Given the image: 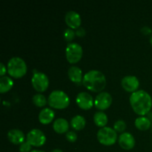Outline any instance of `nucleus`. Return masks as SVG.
Instances as JSON below:
<instances>
[{"instance_id":"nucleus-1","label":"nucleus","mask_w":152,"mask_h":152,"mask_svg":"<svg viewBox=\"0 0 152 152\" xmlns=\"http://www.w3.org/2000/svg\"><path fill=\"white\" fill-rule=\"evenodd\" d=\"M129 101L134 112L140 116L148 114L152 108L151 95L142 89L132 93Z\"/></svg>"},{"instance_id":"nucleus-2","label":"nucleus","mask_w":152,"mask_h":152,"mask_svg":"<svg viewBox=\"0 0 152 152\" xmlns=\"http://www.w3.org/2000/svg\"><path fill=\"white\" fill-rule=\"evenodd\" d=\"M83 84L89 91L102 92L106 86V78L99 70H90L83 76Z\"/></svg>"},{"instance_id":"nucleus-3","label":"nucleus","mask_w":152,"mask_h":152,"mask_svg":"<svg viewBox=\"0 0 152 152\" xmlns=\"http://www.w3.org/2000/svg\"><path fill=\"white\" fill-rule=\"evenodd\" d=\"M48 103L51 108L57 109H63L67 108L70 104V98L64 91H52L48 98Z\"/></svg>"},{"instance_id":"nucleus-4","label":"nucleus","mask_w":152,"mask_h":152,"mask_svg":"<svg viewBox=\"0 0 152 152\" xmlns=\"http://www.w3.org/2000/svg\"><path fill=\"white\" fill-rule=\"evenodd\" d=\"M7 69L8 74L14 78H21L27 72V65L22 58L13 56L9 59Z\"/></svg>"},{"instance_id":"nucleus-5","label":"nucleus","mask_w":152,"mask_h":152,"mask_svg":"<svg viewBox=\"0 0 152 152\" xmlns=\"http://www.w3.org/2000/svg\"><path fill=\"white\" fill-rule=\"evenodd\" d=\"M96 137L101 144L105 145H111L117 140V132L114 128L105 126L100 128L96 133Z\"/></svg>"},{"instance_id":"nucleus-6","label":"nucleus","mask_w":152,"mask_h":152,"mask_svg":"<svg viewBox=\"0 0 152 152\" xmlns=\"http://www.w3.org/2000/svg\"><path fill=\"white\" fill-rule=\"evenodd\" d=\"M83 54V47L77 42H69L65 48V56L70 63H77Z\"/></svg>"},{"instance_id":"nucleus-7","label":"nucleus","mask_w":152,"mask_h":152,"mask_svg":"<svg viewBox=\"0 0 152 152\" xmlns=\"http://www.w3.org/2000/svg\"><path fill=\"white\" fill-rule=\"evenodd\" d=\"M31 83L36 91L39 92H43L48 88L49 86V79L45 73H34L31 78Z\"/></svg>"},{"instance_id":"nucleus-8","label":"nucleus","mask_w":152,"mask_h":152,"mask_svg":"<svg viewBox=\"0 0 152 152\" xmlns=\"http://www.w3.org/2000/svg\"><path fill=\"white\" fill-rule=\"evenodd\" d=\"M26 140L33 146L39 147L45 143L46 136L40 129H33L27 134Z\"/></svg>"},{"instance_id":"nucleus-9","label":"nucleus","mask_w":152,"mask_h":152,"mask_svg":"<svg viewBox=\"0 0 152 152\" xmlns=\"http://www.w3.org/2000/svg\"><path fill=\"white\" fill-rule=\"evenodd\" d=\"M113 101L111 94L107 91H102L98 94L94 99V105L100 111L109 108Z\"/></svg>"},{"instance_id":"nucleus-10","label":"nucleus","mask_w":152,"mask_h":152,"mask_svg":"<svg viewBox=\"0 0 152 152\" xmlns=\"http://www.w3.org/2000/svg\"><path fill=\"white\" fill-rule=\"evenodd\" d=\"M76 102L82 109L88 110L94 105V99L88 92L81 91L77 95Z\"/></svg>"},{"instance_id":"nucleus-11","label":"nucleus","mask_w":152,"mask_h":152,"mask_svg":"<svg viewBox=\"0 0 152 152\" xmlns=\"http://www.w3.org/2000/svg\"><path fill=\"white\" fill-rule=\"evenodd\" d=\"M122 87L129 92H134L137 91L140 86V81L136 76L127 75L123 77L121 80Z\"/></svg>"},{"instance_id":"nucleus-12","label":"nucleus","mask_w":152,"mask_h":152,"mask_svg":"<svg viewBox=\"0 0 152 152\" xmlns=\"http://www.w3.org/2000/svg\"><path fill=\"white\" fill-rule=\"evenodd\" d=\"M65 21L71 29H77L81 25L82 19L80 13L75 10H69L65 15Z\"/></svg>"},{"instance_id":"nucleus-13","label":"nucleus","mask_w":152,"mask_h":152,"mask_svg":"<svg viewBox=\"0 0 152 152\" xmlns=\"http://www.w3.org/2000/svg\"><path fill=\"white\" fill-rule=\"evenodd\" d=\"M118 142L119 145L123 149L130 150L134 147L136 141H135L134 137L132 134L125 132L119 136Z\"/></svg>"},{"instance_id":"nucleus-14","label":"nucleus","mask_w":152,"mask_h":152,"mask_svg":"<svg viewBox=\"0 0 152 152\" xmlns=\"http://www.w3.org/2000/svg\"><path fill=\"white\" fill-rule=\"evenodd\" d=\"M7 138L13 144H22V142H25V135L22 130L18 129H10L7 132Z\"/></svg>"},{"instance_id":"nucleus-15","label":"nucleus","mask_w":152,"mask_h":152,"mask_svg":"<svg viewBox=\"0 0 152 152\" xmlns=\"http://www.w3.org/2000/svg\"><path fill=\"white\" fill-rule=\"evenodd\" d=\"M55 117V112L52 108H44L39 113V120L42 124H48L51 123Z\"/></svg>"},{"instance_id":"nucleus-16","label":"nucleus","mask_w":152,"mask_h":152,"mask_svg":"<svg viewBox=\"0 0 152 152\" xmlns=\"http://www.w3.org/2000/svg\"><path fill=\"white\" fill-rule=\"evenodd\" d=\"M68 77L72 82L75 83H83V71L81 68L76 65H72L68 68Z\"/></svg>"},{"instance_id":"nucleus-17","label":"nucleus","mask_w":152,"mask_h":152,"mask_svg":"<svg viewBox=\"0 0 152 152\" xmlns=\"http://www.w3.org/2000/svg\"><path fill=\"white\" fill-rule=\"evenodd\" d=\"M53 129L56 133L63 134L68 132L69 129V123L68 120L63 117H59L53 121Z\"/></svg>"},{"instance_id":"nucleus-18","label":"nucleus","mask_w":152,"mask_h":152,"mask_svg":"<svg viewBox=\"0 0 152 152\" xmlns=\"http://www.w3.org/2000/svg\"><path fill=\"white\" fill-rule=\"evenodd\" d=\"M71 127L77 131L82 130L83 128L86 126V120L83 116L77 114V115L74 116L71 119V122H70Z\"/></svg>"},{"instance_id":"nucleus-19","label":"nucleus","mask_w":152,"mask_h":152,"mask_svg":"<svg viewBox=\"0 0 152 152\" xmlns=\"http://www.w3.org/2000/svg\"><path fill=\"white\" fill-rule=\"evenodd\" d=\"M134 125L139 130L146 131L151 127V121L145 116H140L137 117L134 121Z\"/></svg>"},{"instance_id":"nucleus-20","label":"nucleus","mask_w":152,"mask_h":152,"mask_svg":"<svg viewBox=\"0 0 152 152\" xmlns=\"http://www.w3.org/2000/svg\"><path fill=\"white\" fill-rule=\"evenodd\" d=\"M94 121L96 126L101 128L105 127L108 123V116L102 111H96L94 114Z\"/></svg>"},{"instance_id":"nucleus-21","label":"nucleus","mask_w":152,"mask_h":152,"mask_svg":"<svg viewBox=\"0 0 152 152\" xmlns=\"http://www.w3.org/2000/svg\"><path fill=\"white\" fill-rule=\"evenodd\" d=\"M13 86V81L10 77L3 76L0 78V92L4 93L8 91Z\"/></svg>"},{"instance_id":"nucleus-22","label":"nucleus","mask_w":152,"mask_h":152,"mask_svg":"<svg viewBox=\"0 0 152 152\" xmlns=\"http://www.w3.org/2000/svg\"><path fill=\"white\" fill-rule=\"evenodd\" d=\"M32 101L34 102V104L35 105H37V107H43L47 104L48 100L46 99L45 96L43 95L42 94H36L33 96L32 97Z\"/></svg>"},{"instance_id":"nucleus-23","label":"nucleus","mask_w":152,"mask_h":152,"mask_svg":"<svg viewBox=\"0 0 152 152\" xmlns=\"http://www.w3.org/2000/svg\"><path fill=\"white\" fill-rule=\"evenodd\" d=\"M114 129L117 132H125L126 129V123L123 120H117L114 123Z\"/></svg>"},{"instance_id":"nucleus-24","label":"nucleus","mask_w":152,"mask_h":152,"mask_svg":"<svg viewBox=\"0 0 152 152\" xmlns=\"http://www.w3.org/2000/svg\"><path fill=\"white\" fill-rule=\"evenodd\" d=\"M63 36H64V39H65L67 42H71L72 41V40L74 39V37H75L76 33L74 30L68 28H66V29L64 31Z\"/></svg>"},{"instance_id":"nucleus-25","label":"nucleus","mask_w":152,"mask_h":152,"mask_svg":"<svg viewBox=\"0 0 152 152\" xmlns=\"http://www.w3.org/2000/svg\"><path fill=\"white\" fill-rule=\"evenodd\" d=\"M31 146L32 145L26 140L22 142V144H20V145H19V151H20V152H31Z\"/></svg>"},{"instance_id":"nucleus-26","label":"nucleus","mask_w":152,"mask_h":152,"mask_svg":"<svg viewBox=\"0 0 152 152\" xmlns=\"http://www.w3.org/2000/svg\"><path fill=\"white\" fill-rule=\"evenodd\" d=\"M65 137L66 139L68 140L69 142H74L77 140V134L74 131H68L66 134H65Z\"/></svg>"},{"instance_id":"nucleus-27","label":"nucleus","mask_w":152,"mask_h":152,"mask_svg":"<svg viewBox=\"0 0 152 152\" xmlns=\"http://www.w3.org/2000/svg\"><path fill=\"white\" fill-rule=\"evenodd\" d=\"M76 35L77 36V37H83L86 36V30H85L84 28H83V27H80V28H78L77 29H76Z\"/></svg>"},{"instance_id":"nucleus-28","label":"nucleus","mask_w":152,"mask_h":152,"mask_svg":"<svg viewBox=\"0 0 152 152\" xmlns=\"http://www.w3.org/2000/svg\"><path fill=\"white\" fill-rule=\"evenodd\" d=\"M141 32L142 33L145 35H148V34H151L152 32V30L151 28L148 26H143L141 28Z\"/></svg>"},{"instance_id":"nucleus-29","label":"nucleus","mask_w":152,"mask_h":152,"mask_svg":"<svg viewBox=\"0 0 152 152\" xmlns=\"http://www.w3.org/2000/svg\"><path fill=\"white\" fill-rule=\"evenodd\" d=\"M7 71V69H6L5 65H4L2 62H1V63H0V75H1V77H3V76L6 74V71Z\"/></svg>"},{"instance_id":"nucleus-30","label":"nucleus","mask_w":152,"mask_h":152,"mask_svg":"<svg viewBox=\"0 0 152 152\" xmlns=\"http://www.w3.org/2000/svg\"><path fill=\"white\" fill-rule=\"evenodd\" d=\"M147 115H148V117H148V118L149 119V120L151 121V120H152V112H151V111H149V112H148V114H147Z\"/></svg>"},{"instance_id":"nucleus-31","label":"nucleus","mask_w":152,"mask_h":152,"mask_svg":"<svg viewBox=\"0 0 152 152\" xmlns=\"http://www.w3.org/2000/svg\"><path fill=\"white\" fill-rule=\"evenodd\" d=\"M51 152H63V151H62L61 149H59V148H55V149L52 150Z\"/></svg>"},{"instance_id":"nucleus-32","label":"nucleus","mask_w":152,"mask_h":152,"mask_svg":"<svg viewBox=\"0 0 152 152\" xmlns=\"http://www.w3.org/2000/svg\"><path fill=\"white\" fill-rule=\"evenodd\" d=\"M31 152H45L44 151H42V150H37V149H35V150H32Z\"/></svg>"},{"instance_id":"nucleus-33","label":"nucleus","mask_w":152,"mask_h":152,"mask_svg":"<svg viewBox=\"0 0 152 152\" xmlns=\"http://www.w3.org/2000/svg\"><path fill=\"white\" fill-rule=\"evenodd\" d=\"M150 43H151V46H152V34H151V37H150Z\"/></svg>"},{"instance_id":"nucleus-34","label":"nucleus","mask_w":152,"mask_h":152,"mask_svg":"<svg viewBox=\"0 0 152 152\" xmlns=\"http://www.w3.org/2000/svg\"><path fill=\"white\" fill-rule=\"evenodd\" d=\"M151 126H152V125H151Z\"/></svg>"}]
</instances>
